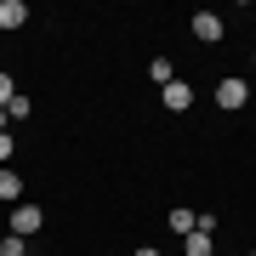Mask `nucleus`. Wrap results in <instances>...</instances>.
<instances>
[{
    "label": "nucleus",
    "mask_w": 256,
    "mask_h": 256,
    "mask_svg": "<svg viewBox=\"0 0 256 256\" xmlns=\"http://www.w3.org/2000/svg\"><path fill=\"white\" fill-rule=\"evenodd\" d=\"M40 228H46V210H40V205H12V234H18V239H34Z\"/></svg>",
    "instance_id": "1"
},
{
    "label": "nucleus",
    "mask_w": 256,
    "mask_h": 256,
    "mask_svg": "<svg viewBox=\"0 0 256 256\" xmlns=\"http://www.w3.org/2000/svg\"><path fill=\"white\" fill-rule=\"evenodd\" d=\"M250 102V80H239V74H228V80H216V108H245Z\"/></svg>",
    "instance_id": "2"
},
{
    "label": "nucleus",
    "mask_w": 256,
    "mask_h": 256,
    "mask_svg": "<svg viewBox=\"0 0 256 256\" xmlns=\"http://www.w3.org/2000/svg\"><path fill=\"white\" fill-rule=\"evenodd\" d=\"M222 34H228V23H222L216 12H194V40H200V46H216Z\"/></svg>",
    "instance_id": "3"
},
{
    "label": "nucleus",
    "mask_w": 256,
    "mask_h": 256,
    "mask_svg": "<svg viewBox=\"0 0 256 256\" xmlns=\"http://www.w3.org/2000/svg\"><path fill=\"white\" fill-rule=\"evenodd\" d=\"M160 102L171 114H182V108H194V86L188 80H171V86H160Z\"/></svg>",
    "instance_id": "4"
},
{
    "label": "nucleus",
    "mask_w": 256,
    "mask_h": 256,
    "mask_svg": "<svg viewBox=\"0 0 256 256\" xmlns=\"http://www.w3.org/2000/svg\"><path fill=\"white\" fill-rule=\"evenodd\" d=\"M182 256H216V234H210V228H194L182 239Z\"/></svg>",
    "instance_id": "5"
},
{
    "label": "nucleus",
    "mask_w": 256,
    "mask_h": 256,
    "mask_svg": "<svg viewBox=\"0 0 256 256\" xmlns=\"http://www.w3.org/2000/svg\"><path fill=\"white\" fill-rule=\"evenodd\" d=\"M0 200H6V205H23V176L12 171V165H0Z\"/></svg>",
    "instance_id": "6"
},
{
    "label": "nucleus",
    "mask_w": 256,
    "mask_h": 256,
    "mask_svg": "<svg viewBox=\"0 0 256 256\" xmlns=\"http://www.w3.org/2000/svg\"><path fill=\"white\" fill-rule=\"evenodd\" d=\"M23 23H28V6H23V0H0V28L12 34V28H23Z\"/></svg>",
    "instance_id": "7"
},
{
    "label": "nucleus",
    "mask_w": 256,
    "mask_h": 256,
    "mask_svg": "<svg viewBox=\"0 0 256 256\" xmlns=\"http://www.w3.org/2000/svg\"><path fill=\"white\" fill-rule=\"evenodd\" d=\"M194 228H200V210H188V205H176V210H171V234H176V239H188Z\"/></svg>",
    "instance_id": "8"
},
{
    "label": "nucleus",
    "mask_w": 256,
    "mask_h": 256,
    "mask_svg": "<svg viewBox=\"0 0 256 256\" xmlns=\"http://www.w3.org/2000/svg\"><path fill=\"white\" fill-rule=\"evenodd\" d=\"M148 80H154V86H171V80H176L171 57H154V63H148Z\"/></svg>",
    "instance_id": "9"
},
{
    "label": "nucleus",
    "mask_w": 256,
    "mask_h": 256,
    "mask_svg": "<svg viewBox=\"0 0 256 256\" xmlns=\"http://www.w3.org/2000/svg\"><path fill=\"white\" fill-rule=\"evenodd\" d=\"M28 114H34V102H28L23 92H18V97H12V102H6V126H12V120H28Z\"/></svg>",
    "instance_id": "10"
},
{
    "label": "nucleus",
    "mask_w": 256,
    "mask_h": 256,
    "mask_svg": "<svg viewBox=\"0 0 256 256\" xmlns=\"http://www.w3.org/2000/svg\"><path fill=\"white\" fill-rule=\"evenodd\" d=\"M0 256H28V239H18V234H6V239H0Z\"/></svg>",
    "instance_id": "11"
},
{
    "label": "nucleus",
    "mask_w": 256,
    "mask_h": 256,
    "mask_svg": "<svg viewBox=\"0 0 256 256\" xmlns=\"http://www.w3.org/2000/svg\"><path fill=\"white\" fill-rule=\"evenodd\" d=\"M12 97H18V80H12V74H6V68H0V108H6V102H12Z\"/></svg>",
    "instance_id": "12"
},
{
    "label": "nucleus",
    "mask_w": 256,
    "mask_h": 256,
    "mask_svg": "<svg viewBox=\"0 0 256 256\" xmlns=\"http://www.w3.org/2000/svg\"><path fill=\"white\" fill-rule=\"evenodd\" d=\"M12 154H18V137H12V131H0V165H12Z\"/></svg>",
    "instance_id": "13"
},
{
    "label": "nucleus",
    "mask_w": 256,
    "mask_h": 256,
    "mask_svg": "<svg viewBox=\"0 0 256 256\" xmlns=\"http://www.w3.org/2000/svg\"><path fill=\"white\" fill-rule=\"evenodd\" d=\"M131 256H160V250H154V245H137V250H131Z\"/></svg>",
    "instance_id": "14"
},
{
    "label": "nucleus",
    "mask_w": 256,
    "mask_h": 256,
    "mask_svg": "<svg viewBox=\"0 0 256 256\" xmlns=\"http://www.w3.org/2000/svg\"><path fill=\"white\" fill-rule=\"evenodd\" d=\"M0 131H6V108H0Z\"/></svg>",
    "instance_id": "15"
},
{
    "label": "nucleus",
    "mask_w": 256,
    "mask_h": 256,
    "mask_svg": "<svg viewBox=\"0 0 256 256\" xmlns=\"http://www.w3.org/2000/svg\"><path fill=\"white\" fill-rule=\"evenodd\" d=\"M250 256H256V250H250Z\"/></svg>",
    "instance_id": "16"
}]
</instances>
